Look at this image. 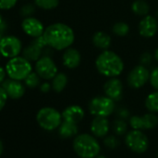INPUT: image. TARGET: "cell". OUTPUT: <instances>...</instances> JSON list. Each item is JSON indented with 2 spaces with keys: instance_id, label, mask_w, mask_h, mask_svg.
I'll return each instance as SVG.
<instances>
[{
  "instance_id": "1",
  "label": "cell",
  "mask_w": 158,
  "mask_h": 158,
  "mask_svg": "<svg viewBox=\"0 0 158 158\" xmlns=\"http://www.w3.org/2000/svg\"><path fill=\"white\" fill-rule=\"evenodd\" d=\"M43 36L48 47L56 50L66 49L74 41V33L73 29L60 23L48 26L44 31Z\"/></svg>"
},
{
  "instance_id": "2",
  "label": "cell",
  "mask_w": 158,
  "mask_h": 158,
  "mask_svg": "<svg viewBox=\"0 0 158 158\" xmlns=\"http://www.w3.org/2000/svg\"><path fill=\"white\" fill-rule=\"evenodd\" d=\"M96 68L98 72L107 77H116L124 70L122 59L114 51L104 50L96 59Z\"/></svg>"
},
{
  "instance_id": "3",
  "label": "cell",
  "mask_w": 158,
  "mask_h": 158,
  "mask_svg": "<svg viewBox=\"0 0 158 158\" xmlns=\"http://www.w3.org/2000/svg\"><path fill=\"white\" fill-rule=\"evenodd\" d=\"M73 148L80 158H94L101 151L99 141L88 133L76 136L73 141Z\"/></svg>"
},
{
  "instance_id": "4",
  "label": "cell",
  "mask_w": 158,
  "mask_h": 158,
  "mask_svg": "<svg viewBox=\"0 0 158 158\" xmlns=\"http://www.w3.org/2000/svg\"><path fill=\"white\" fill-rule=\"evenodd\" d=\"M32 69L31 61L23 56H17L10 59L5 67L7 75L10 78L19 81L24 80L29 73H32Z\"/></svg>"
},
{
  "instance_id": "5",
  "label": "cell",
  "mask_w": 158,
  "mask_h": 158,
  "mask_svg": "<svg viewBox=\"0 0 158 158\" xmlns=\"http://www.w3.org/2000/svg\"><path fill=\"white\" fill-rule=\"evenodd\" d=\"M62 120V115L59 111L52 107H44L37 112L36 121L40 127L47 131H52L58 128Z\"/></svg>"
},
{
  "instance_id": "6",
  "label": "cell",
  "mask_w": 158,
  "mask_h": 158,
  "mask_svg": "<svg viewBox=\"0 0 158 158\" xmlns=\"http://www.w3.org/2000/svg\"><path fill=\"white\" fill-rule=\"evenodd\" d=\"M89 110L94 116L107 117L111 115L114 110V101L107 96L95 97L90 101Z\"/></svg>"
},
{
  "instance_id": "7",
  "label": "cell",
  "mask_w": 158,
  "mask_h": 158,
  "mask_svg": "<svg viewBox=\"0 0 158 158\" xmlns=\"http://www.w3.org/2000/svg\"><path fill=\"white\" fill-rule=\"evenodd\" d=\"M126 145L136 153H143L148 150L149 139L142 130L133 129L127 133L125 138Z\"/></svg>"
},
{
  "instance_id": "8",
  "label": "cell",
  "mask_w": 158,
  "mask_h": 158,
  "mask_svg": "<svg viewBox=\"0 0 158 158\" xmlns=\"http://www.w3.org/2000/svg\"><path fill=\"white\" fill-rule=\"evenodd\" d=\"M22 41L15 35H5L0 41V52L2 57L11 59L22 52Z\"/></svg>"
},
{
  "instance_id": "9",
  "label": "cell",
  "mask_w": 158,
  "mask_h": 158,
  "mask_svg": "<svg viewBox=\"0 0 158 158\" xmlns=\"http://www.w3.org/2000/svg\"><path fill=\"white\" fill-rule=\"evenodd\" d=\"M35 72L45 80H50L58 73V68L50 56H42L35 62Z\"/></svg>"
},
{
  "instance_id": "10",
  "label": "cell",
  "mask_w": 158,
  "mask_h": 158,
  "mask_svg": "<svg viewBox=\"0 0 158 158\" xmlns=\"http://www.w3.org/2000/svg\"><path fill=\"white\" fill-rule=\"evenodd\" d=\"M150 73L143 65L134 67L127 75V84L132 89H139L143 87L150 79Z\"/></svg>"
},
{
  "instance_id": "11",
  "label": "cell",
  "mask_w": 158,
  "mask_h": 158,
  "mask_svg": "<svg viewBox=\"0 0 158 158\" xmlns=\"http://www.w3.org/2000/svg\"><path fill=\"white\" fill-rule=\"evenodd\" d=\"M47 46L48 45L43 35L35 37L29 46L23 48V56L30 61H36L42 57L43 49Z\"/></svg>"
},
{
  "instance_id": "12",
  "label": "cell",
  "mask_w": 158,
  "mask_h": 158,
  "mask_svg": "<svg viewBox=\"0 0 158 158\" xmlns=\"http://www.w3.org/2000/svg\"><path fill=\"white\" fill-rule=\"evenodd\" d=\"M130 127L133 129L138 130H146L154 128L158 125V117L152 113L145 114L142 116L134 115L129 119Z\"/></svg>"
},
{
  "instance_id": "13",
  "label": "cell",
  "mask_w": 158,
  "mask_h": 158,
  "mask_svg": "<svg viewBox=\"0 0 158 158\" xmlns=\"http://www.w3.org/2000/svg\"><path fill=\"white\" fill-rule=\"evenodd\" d=\"M1 87L5 89L8 97L13 100L21 99L25 93V86L21 81L12 78L5 79L1 84Z\"/></svg>"
},
{
  "instance_id": "14",
  "label": "cell",
  "mask_w": 158,
  "mask_h": 158,
  "mask_svg": "<svg viewBox=\"0 0 158 158\" xmlns=\"http://www.w3.org/2000/svg\"><path fill=\"white\" fill-rule=\"evenodd\" d=\"M22 28L23 32L31 37H38L43 35L45 28L43 23L34 17H27L22 23Z\"/></svg>"
},
{
  "instance_id": "15",
  "label": "cell",
  "mask_w": 158,
  "mask_h": 158,
  "mask_svg": "<svg viewBox=\"0 0 158 158\" xmlns=\"http://www.w3.org/2000/svg\"><path fill=\"white\" fill-rule=\"evenodd\" d=\"M158 31L157 20L150 15H146L142 18L139 24V33L143 37H152Z\"/></svg>"
},
{
  "instance_id": "16",
  "label": "cell",
  "mask_w": 158,
  "mask_h": 158,
  "mask_svg": "<svg viewBox=\"0 0 158 158\" xmlns=\"http://www.w3.org/2000/svg\"><path fill=\"white\" fill-rule=\"evenodd\" d=\"M103 89L105 95L110 99H112L113 101L115 102L121 100L123 94V85L119 79L115 77H112L105 83Z\"/></svg>"
},
{
  "instance_id": "17",
  "label": "cell",
  "mask_w": 158,
  "mask_h": 158,
  "mask_svg": "<svg viewBox=\"0 0 158 158\" xmlns=\"http://www.w3.org/2000/svg\"><path fill=\"white\" fill-rule=\"evenodd\" d=\"M110 129V123L106 117L95 116L90 124V130L97 138H104Z\"/></svg>"
},
{
  "instance_id": "18",
  "label": "cell",
  "mask_w": 158,
  "mask_h": 158,
  "mask_svg": "<svg viewBox=\"0 0 158 158\" xmlns=\"http://www.w3.org/2000/svg\"><path fill=\"white\" fill-rule=\"evenodd\" d=\"M61 115L64 121L77 124L84 118L85 112L79 105H71L63 110Z\"/></svg>"
},
{
  "instance_id": "19",
  "label": "cell",
  "mask_w": 158,
  "mask_h": 158,
  "mask_svg": "<svg viewBox=\"0 0 158 158\" xmlns=\"http://www.w3.org/2000/svg\"><path fill=\"white\" fill-rule=\"evenodd\" d=\"M81 61V54L77 49L68 48L62 55L63 65L69 69L76 68Z\"/></svg>"
},
{
  "instance_id": "20",
  "label": "cell",
  "mask_w": 158,
  "mask_h": 158,
  "mask_svg": "<svg viewBox=\"0 0 158 158\" xmlns=\"http://www.w3.org/2000/svg\"><path fill=\"white\" fill-rule=\"evenodd\" d=\"M78 132V127L74 123H71L68 121L61 122L60 126L59 127V135L62 139H68L75 136Z\"/></svg>"
},
{
  "instance_id": "21",
  "label": "cell",
  "mask_w": 158,
  "mask_h": 158,
  "mask_svg": "<svg viewBox=\"0 0 158 158\" xmlns=\"http://www.w3.org/2000/svg\"><path fill=\"white\" fill-rule=\"evenodd\" d=\"M92 42L96 48L106 50L111 46L112 39L109 35L103 32H97L92 37Z\"/></svg>"
},
{
  "instance_id": "22",
  "label": "cell",
  "mask_w": 158,
  "mask_h": 158,
  "mask_svg": "<svg viewBox=\"0 0 158 158\" xmlns=\"http://www.w3.org/2000/svg\"><path fill=\"white\" fill-rule=\"evenodd\" d=\"M68 83V77L64 73H58L52 79V89L55 92H61Z\"/></svg>"
},
{
  "instance_id": "23",
  "label": "cell",
  "mask_w": 158,
  "mask_h": 158,
  "mask_svg": "<svg viewBox=\"0 0 158 158\" xmlns=\"http://www.w3.org/2000/svg\"><path fill=\"white\" fill-rule=\"evenodd\" d=\"M131 10L138 16H146L149 13L150 7L145 0H136L132 3Z\"/></svg>"
},
{
  "instance_id": "24",
  "label": "cell",
  "mask_w": 158,
  "mask_h": 158,
  "mask_svg": "<svg viewBox=\"0 0 158 158\" xmlns=\"http://www.w3.org/2000/svg\"><path fill=\"white\" fill-rule=\"evenodd\" d=\"M146 108L152 113H158V90L149 94L145 101Z\"/></svg>"
},
{
  "instance_id": "25",
  "label": "cell",
  "mask_w": 158,
  "mask_h": 158,
  "mask_svg": "<svg viewBox=\"0 0 158 158\" xmlns=\"http://www.w3.org/2000/svg\"><path fill=\"white\" fill-rule=\"evenodd\" d=\"M40 78L41 77L37 74L36 72H32L23 81L25 86L28 87L29 89H35L40 85Z\"/></svg>"
},
{
  "instance_id": "26",
  "label": "cell",
  "mask_w": 158,
  "mask_h": 158,
  "mask_svg": "<svg viewBox=\"0 0 158 158\" xmlns=\"http://www.w3.org/2000/svg\"><path fill=\"white\" fill-rule=\"evenodd\" d=\"M35 4L42 10H50L58 7L59 0H35Z\"/></svg>"
},
{
  "instance_id": "27",
  "label": "cell",
  "mask_w": 158,
  "mask_h": 158,
  "mask_svg": "<svg viewBox=\"0 0 158 158\" xmlns=\"http://www.w3.org/2000/svg\"><path fill=\"white\" fill-rule=\"evenodd\" d=\"M113 129L116 135H124L127 131V124L123 119H116L113 124Z\"/></svg>"
},
{
  "instance_id": "28",
  "label": "cell",
  "mask_w": 158,
  "mask_h": 158,
  "mask_svg": "<svg viewBox=\"0 0 158 158\" xmlns=\"http://www.w3.org/2000/svg\"><path fill=\"white\" fill-rule=\"evenodd\" d=\"M113 32L118 36H125L129 32V26L126 23H123V22L116 23L113 26Z\"/></svg>"
},
{
  "instance_id": "29",
  "label": "cell",
  "mask_w": 158,
  "mask_h": 158,
  "mask_svg": "<svg viewBox=\"0 0 158 158\" xmlns=\"http://www.w3.org/2000/svg\"><path fill=\"white\" fill-rule=\"evenodd\" d=\"M103 143L109 149H116L119 146L120 141H119V139L115 136L111 135V136L105 137V139H103Z\"/></svg>"
},
{
  "instance_id": "30",
  "label": "cell",
  "mask_w": 158,
  "mask_h": 158,
  "mask_svg": "<svg viewBox=\"0 0 158 158\" xmlns=\"http://www.w3.org/2000/svg\"><path fill=\"white\" fill-rule=\"evenodd\" d=\"M35 7L33 4H25L20 10L21 15L24 18L31 17L35 13Z\"/></svg>"
},
{
  "instance_id": "31",
  "label": "cell",
  "mask_w": 158,
  "mask_h": 158,
  "mask_svg": "<svg viewBox=\"0 0 158 158\" xmlns=\"http://www.w3.org/2000/svg\"><path fill=\"white\" fill-rule=\"evenodd\" d=\"M150 83L155 90H158V67L152 71L150 74Z\"/></svg>"
},
{
  "instance_id": "32",
  "label": "cell",
  "mask_w": 158,
  "mask_h": 158,
  "mask_svg": "<svg viewBox=\"0 0 158 158\" xmlns=\"http://www.w3.org/2000/svg\"><path fill=\"white\" fill-rule=\"evenodd\" d=\"M18 0H0V10H9L14 8Z\"/></svg>"
},
{
  "instance_id": "33",
  "label": "cell",
  "mask_w": 158,
  "mask_h": 158,
  "mask_svg": "<svg viewBox=\"0 0 158 158\" xmlns=\"http://www.w3.org/2000/svg\"><path fill=\"white\" fill-rule=\"evenodd\" d=\"M8 94L6 93L5 89L0 86V111H2L5 107L7 101H8Z\"/></svg>"
},
{
  "instance_id": "34",
  "label": "cell",
  "mask_w": 158,
  "mask_h": 158,
  "mask_svg": "<svg viewBox=\"0 0 158 158\" xmlns=\"http://www.w3.org/2000/svg\"><path fill=\"white\" fill-rule=\"evenodd\" d=\"M151 61H152V56H151L150 53L145 52L140 56V63H141V65H143V66L148 65V64L151 63Z\"/></svg>"
},
{
  "instance_id": "35",
  "label": "cell",
  "mask_w": 158,
  "mask_h": 158,
  "mask_svg": "<svg viewBox=\"0 0 158 158\" xmlns=\"http://www.w3.org/2000/svg\"><path fill=\"white\" fill-rule=\"evenodd\" d=\"M117 115H118V117H119L120 119L125 120V119L128 118V116H129V112H128L127 109H125V108H120V109L117 111Z\"/></svg>"
},
{
  "instance_id": "36",
  "label": "cell",
  "mask_w": 158,
  "mask_h": 158,
  "mask_svg": "<svg viewBox=\"0 0 158 158\" xmlns=\"http://www.w3.org/2000/svg\"><path fill=\"white\" fill-rule=\"evenodd\" d=\"M51 88H52V86H51L49 83H48V82L42 83V84L40 85V90H41L43 93H48V92L51 89Z\"/></svg>"
},
{
  "instance_id": "37",
  "label": "cell",
  "mask_w": 158,
  "mask_h": 158,
  "mask_svg": "<svg viewBox=\"0 0 158 158\" xmlns=\"http://www.w3.org/2000/svg\"><path fill=\"white\" fill-rule=\"evenodd\" d=\"M6 75H7L6 70L2 66H0V86H1V84L4 82V80L6 79Z\"/></svg>"
},
{
  "instance_id": "38",
  "label": "cell",
  "mask_w": 158,
  "mask_h": 158,
  "mask_svg": "<svg viewBox=\"0 0 158 158\" xmlns=\"http://www.w3.org/2000/svg\"><path fill=\"white\" fill-rule=\"evenodd\" d=\"M7 29H8V27H1L0 28V41H1L2 38L5 36V33H6Z\"/></svg>"
},
{
  "instance_id": "39",
  "label": "cell",
  "mask_w": 158,
  "mask_h": 158,
  "mask_svg": "<svg viewBox=\"0 0 158 158\" xmlns=\"http://www.w3.org/2000/svg\"><path fill=\"white\" fill-rule=\"evenodd\" d=\"M1 27H8V24H7L6 21L3 19L2 15L0 14V28H1Z\"/></svg>"
},
{
  "instance_id": "40",
  "label": "cell",
  "mask_w": 158,
  "mask_h": 158,
  "mask_svg": "<svg viewBox=\"0 0 158 158\" xmlns=\"http://www.w3.org/2000/svg\"><path fill=\"white\" fill-rule=\"evenodd\" d=\"M3 151H4V144H3L2 140L0 139V155L3 153Z\"/></svg>"
},
{
  "instance_id": "41",
  "label": "cell",
  "mask_w": 158,
  "mask_h": 158,
  "mask_svg": "<svg viewBox=\"0 0 158 158\" xmlns=\"http://www.w3.org/2000/svg\"><path fill=\"white\" fill-rule=\"evenodd\" d=\"M154 58H155V60L158 61V48H156V49H155V52H154Z\"/></svg>"
},
{
  "instance_id": "42",
  "label": "cell",
  "mask_w": 158,
  "mask_h": 158,
  "mask_svg": "<svg viewBox=\"0 0 158 158\" xmlns=\"http://www.w3.org/2000/svg\"><path fill=\"white\" fill-rule=\"evenodd\" d=\"M94 158H107V157L104 156V155H99V154H98V155H97L96 157H94Z\"/></svg>"
},
{
  "instance_id": "43",
  "label": "cell",
  "mask_w": 158,
  "mask_h": 158,
  "mask_svg": "<svg viewBox=\"0 0 158 158\" xmlns=\"http://www.w3.org/2000/svg\"><path fill=\"white\" fill-rule=\"evenodd\" d=\"M1 57H2V54H1V52H0V59H1Z\"/></svg>"
},
{
  "instance_id": "44",
  "label": "cell",
  "mask_w": 158,
  "mask_h": 158,
  "mask_svg": "<svg viewBox=\"0 0 158 158\" xmlns=\"http://www.w3.org/2000/svg\"><path fill=\"white\" fill-rule=\"evenodd\" d=\"M157 156H158V152H157Z\"/></svg>"
}]
</instances>
